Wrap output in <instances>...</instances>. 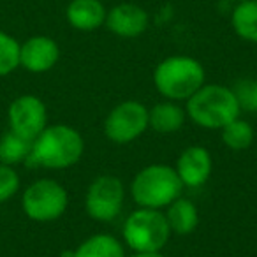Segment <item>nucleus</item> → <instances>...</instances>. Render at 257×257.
Masks as SVG:
<instances>
[{
	"mask_svg": "<svg viewBox=\"0 0 257 257\" xmlns=\"http://www.w3.org/2000/svg\"><path fill=\"white\" fill-rule=\"evenodd\" d=\"M85 152V140L78 128L65 123L48 125L32 141L29 164L44 169H67L76 166Z\"/></svg>",
	"mask_w": 257,
	"mask_h": 257,
	"instance_id": "f257e3e1",
	"label": "nucleus"
},
{
	"mask_svg": "<svg viewBox=\"0 0 257 257\" xmlns=\"http://www.w3.org/2000/svg\"><path fill=\"white\" fill-rule=\"evenodd\" d=\"M185 113L196 125L211 131H220L229 121L236 120L241 106L234 90L225 85L204 83L190 99L185 100Z\"/></svg>",
	"mask_w": 257,
	"mask_h": 257,
	"instance_id": "f03ea898",
	"label": "nucleus"
},
{
	"mask_svg": "<svg viewBox=\"0 0 257 257\" xmlns=\"http://www.w3.org/2000/svg\"><path fill=\"white\" fill-rule=\"evenodd\" d=\"M206 72L199 60L187 55H173L159 62L154 71V85L166 100H187L204 85Z\"/></svg>",
	"mask_w": 257,
	"mask_h": 257,
	"instance_id": "7ed1b4c3",
	"label": "nucleus"
},
{
	"mask_svg": "<svg viewBox=\"0 0 257 257\" xmlns=\"http://www.w3.org/2000/svg\"><path fill=\"white\" fill-rule=\"evenodd\" d=\"M185 189L175 168L168 164H150L136 173L131 182V196L140 208L162 210L182 196Z\"/></svg>",
	"mask_w": 257,
	"mask_h": 257,
	"instance_id": "20e7f679",
	"label": "nucleus"
},
{
	"mask_svg": "<svg viewBox=\"0 0 257 257\" xmlns=\"http://www.w3.org/2000/svg\"><path fill=\"white\" fill-rule=\"evenodd\" d=\"M121 236L134 253L162 252L171 238V229L161 210L138 206L125 218Z\"/></svg>",
	"mask_w": 257,
	"mask_h": 257,
	"instance_id": "39448f33",
	"label": "nucleus"
},
{
	"mask_svg": "<svg viewBox=\"0 0 257 257\" xmlns=\"http://www.w3.org/2000/svg\"><path fill=\"white\" fill-rule=\"evenodd\" d=\"M69 206V194L60 182L53 178H41L32 182L22 196L23 213L34 222L58 220Z\"/></svg>",
	"mask_w": 257,
	"mask_h": 257,
	"instance_id": "423d86ee",
	"label": "nucleus"
},
{
	"mask_svg": "<svg viewBox=\"0 0 257 257\" xmlns=\"http://www.w3.org/2000/svg\"><path fill=\"white\" fill-rule=\"evenodd\" d=\"M148 125V107L140 100H123L107 113L104 134L116 145H128L141 138Z\"/></svg>",
	"mask_w": 257,
	"mask_h": 257,
	"instance_id": "0eeeda50",
	"label": "nucleus"
},
{
	"mask_svg": "<svg viewBox=\"0 0 257 257\" xmlns=\"http://www.w3.org/2000/svg\"><path fill=\"white\" fill-rule=\"evenodd\" d=\"M125 187L113 175L97 176L88 185L85 196V211L92 220L111 222L121 213Z\"/></svg>",
	"mask_w": 257,
	"mask_h": 257,
	"instance_id": "6e6552de",
	"label": "nucleus"
},
{
	"mask_svg": "<svg viewBox=\"0 0 257 257\" xmlns=\"http://www.w3.org/2000/svg\"><path fill=\"white\" fill-rule=\"evenodd\" d=\"M8 123L13 133L34 141L48 127L46 104L32 93L16 97L8 107Z\"/></svg>",
	"mask_w": 257,
	"mask_h": 257,
	"instance_id": "1a4fd4ad",
	"label": "nucleus"
},
{
	"mask_svg": "<svg viewBox=\"0 0 257 257\" xmlns=\"http://www.w3.org/2000/svg\"><path fill=\"white\" fill-rule=\"evenodd\" d=\"M60 60V46L48 36H32L20 44V67L34 74H43Z\"/></svg>",
	"mask_w": 257,
	"mask_h": 257,
	"instance_id": "9d476101",
	"label": "nucleus"
},
{
	"mask_svg": "<svg viewBox=\"0 0 257 257\" xmlns=\"http://www.w3.org/2000/svg\"><path fill=\"white\" fill-rule=\"evenodd\" d=\"M104 25L114 36L123 37V39H134L147 32L150 25V16L141 6L123 2L107 11Z\"/></svg>",
	"mask_w": 257,
	"mask_h": 257,
	"instance_id": "9b49d317",
	"label": "nucleus"
},
{
	"mask_svg": "<svg viewBox=\"0 0 257 257\" xmlns=\"http://www.w3.org/2000/svg\"><path fill=\"white\" fill-rule=\"evenodd\" d=\"M183 187L189 189H199L210 180L213 161L210 152L201 145H192L180 154L175 166Z\"/></svg>",
	"mask_w": 257,
	"mask_h": 257,
	"instance_id": "f8f14e48",
	"label": "nucleus"
},
{
	"mask_svg": "<svg viewBox=\"0 0 257 257\" xmlns=\"http://www.w3.org/2000/svg\"><path fill=\"white\" fill-rule=\"evenodd\" d=\"M107 9L100 0H71L65 9L67 23L81 32H93L106 23Z\"/></svg>",
	"mask_w": 257,
	"mask_h": 257,
	"instance_id": "ddd939ff",
	"label": "nucleus"
},
{
	"mask_svg": "<svg viewBox=\"0 0 257 257\" xmlns=\"http://www.w3.org/2000/svg\"><path fill=\"white\" fill-rule=\"evenodd\" d=\"M187 113L175 100L157 102L148 109V125L159 134H175L183 127Z\"/></svg>",
	"mask_w": 257,
	"mask_h": 257,
	"instance_id": "4468645a",
	"label": "nucleus"
},
{
	"mask_svg": "<svg viewBox=\"0 0 257 257\" xmlns=\"http://www.w3.org/2000/svg\"><path fill=\"white\" fill-rule=\"evenodd\" d=\"M166 220L171 229V234L187 236L196 231L199 225V211L197 206L190 199L185 197H176L171 204L166 206Z\"/></svg>",
	"mask_w": 257,
	"mask_h": 257,
	"instance_id": "2eb2a0df",
	"label": "nucleus"
},
{
	"mask_svg": "<svg viewBox=\"0 0 257 257\" xmlns=\"http://www.w3.org/2000/svg\"><path fill=\"white\" fill-rule=\"evenodd\" d=\"M231 25L239 39L257 44V0L238 2L231 13Z\"/></svg>",
	"mask_w": 257,
	"mask_h": 257,
	"instance_id": "dca6fc26",
	"label": "nucleus"
},
{
	"mask_svg": "<svg viewBox=\"0 0 257 257\" xmlns=\"http://www.w3.org/2000/svg\"><path fill=\"white\" fill-rule=\"evenodd\" d=\"M72 257H125L123 245L111 234H93L78 245Z\"/></svg>",
	"mask_w": 257,
	"mask_h": 257,
	"instance_id": "f3484780",
	"label": "nucleus"
},
{
	"mask_svg": "<svg viewBox=\"0 0 257 257\" xmlns=\"http://www.w3.org/2000/svg\"><path fill=\"white\" fill-rule=\"evenodd\" d=\"M30 152H32V141L13 133L11 128L0 136V162L2 164L15 168L23 162H29Z\"/></svg>",
	"mask_w": 257,
	"mask_h": 257,
	"instance_id": "a211bd4d",
	"label": "nucleus"
},
{
	"mask_svg": "<svg viewBox=\"0 0 257 257\" xmlns=\"http://www.w3.org/2000/svg\"><path fill=\"white\" fill-rule=\"evenodd\" d=\"M220 138L222 143L232 152H243L248 150L253 143V128L243 118H236V120L229 121L227 125L220 128Z\"/></svg>",
	"mask_w": 257,
	"mask_h": 257,
	"instance_id": "6ab92c4d",
	"label": "nucleus"
},
{
	"mask_svg": "<svg viewBox=\"0 0 257 257\" xmlns=\"http://www.w3.org/2000/svg\"><path fill=\"white\" fill-rule=\"evenodd\" d=\"M20 67V43L11 34L0 30V78Z\"/></svg>",
	"mask_w": 257,
	"mask_h": 257,
	"instance_id": "aec40b11",
	"label": "nucleus"
},
{
	"mask_svg": "<svg viewBox=\"0 0 257 257\" xmlns=\"http://www.w3.org/2000/svg\"><path fill=\"white\" fill-rule=\"evenodd\" d=\"M20 185H22V180H20L18 171L13 166L0 162V204L16 196Z\"/></svg>",
	"mask_w": 257,
	"mask_h": 257,
	"instance_id": "412c9836",
	"label": "nucleus"
},
{
	"mask_svg": "<svg viewBox=\"0 0 257 257\" xmlns=\"http://www.w3.org/2000/svg\"><path fill=\"white\" fill-rule=\"evenodd\" d=\"M234 93L238 97L241 109L257 111V79L239 83L238 88H234Z\"/></svg>",
	"mask_w": 257,
	"mask_h": 257,
	"instance_id": "4be33fe9",
	"label": "nucleus"
},
{
	"mask_svg": "<svg viewBox=\"0 0 257 257\" xmlns=\"http://www.w3.org/2000/svg\"><path fill=\"white\" fill-rule=\"evenodd\" d=\"M133 257H166L162 252H148V253H134Z\"/></svg>",
	"mask_w": 257,
	"mask_h": 257,
	"instance_id": "5701e85b",
	"label": "nucleus"
},
{
	"mask_svg": "<svg viewBox=\"0 0 257 257\" xmlns=\"http://www.w3.org/2000/svg\"><path fill=\"white\" fill-rule=\"evenodd\" d=\"M231 2H236V4H238V2H243V0H231Z\"/></svg>",
	"mask_w": 257,
	"mask_h": 257,
	"instance_id": "b1692460",
	"label": "nucleus"
}]
</instances>
